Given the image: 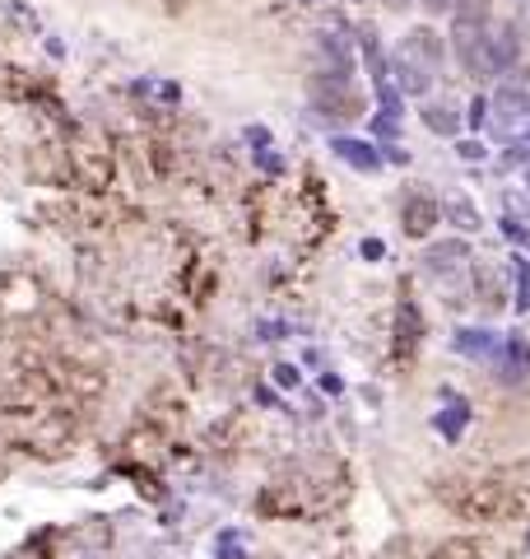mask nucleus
<instances>
[{"label": "nucleus", "instance_id": "9d476101", "mask_svg": "<svg viewBox=\"0 0 530 559\" xmlns=\"http://www.w3.org/2000/svg\"><path fill=\"white\" fill-rule=\"evenodd\" d=\"M419 5H429L433 14H447V10H451V0H419Z\"/></svg>", "mask_w": 530, "mask_h": 559}, {"label": "nucleus", "instance_id": "423d86ee", "mask_svg": "<svg viewBox=\"0 0 530 559\" xmlns=\"http://www.w3.org/2000/svg\"><path fill=\"white\" fill-rule=\"evenodd\" d=\"M456 349H461V355H474V359H498L503 341L489 336V331H456Z\"/></svg>", "mask_w": 530, "mask_h": 559}, {"label": "nucleus", "instance_id": "20e7f679", "mask_svg": "<svg viewBox=\"0 0 530 559\" xmlns=\"http://www.w3.org/2000/svg\"><path fill=\"white\" fill-rule=\"evenodd\" d=\"M330 150H335V159L349 164V168H359V173H377L382 168V154L368 145V140H349V135H335L330 140Z\"/></svg>", "mask_w": 530, "mask_h": 559}, {"label": "nucleus", "instance_id": "1a4fd4ad", "mask_svg": "<svg viewBox=\"0 0 530 559\" xmlns=\"http://www.w3.org/2000/svg\"><path fill=\"white\" fill-rule=\"evenodd\" d=\"M456 154H461V159H484V145H480V140H456Z\"/></svg>", "mask_w": 530, "mask_h": 559}, {"label": "nucleus", "instance_id": "6e6552de", "mask_svg": "<svg viewBox=\"0 0 530 559\" xmlns=\"http://www.w3.org/2000/svg\"><path fill=\"white\" fill-rule=\"evenodd\" d=\"M442 210H447V219H451V224H461L466 234L484 229V219H480V210H474V201H470V197H451V201L442 205Z\"/></svg>", "mask_w": 530, "mask_h": 559}, {"label": "nucleus", "instance_id": "9b49d317", "mask_svg": "<svg viewBox=\"0 0 530 559\" xmlns=\"http://www.w3.org/2000/svg\"><path fill=\"white\" fill-rule=\"evenodd\" d=\"M386 5H392V10H410V0H386Z\"/></svg>", "mask_w": 530, "mask_h": 559}, {"label": "nucleus", "instance_id": "f03ea898", "mask_svg": "<svg viewBox=\"0 0 530 559\" xmlns=\"http://www.w3.org/2000/svg\"><path fill=\"white\" fill-rule=\"evenodd\" d=\"M489 131H498L503 140H521L530 131V70L511 66L493 80L489 90Z\"/></svg>", "mask_w": 530, "mask_h": 559}, {"label": "nucleus", "instance_id": "f8f14e48", "mask_svg": "<svg viewBox=\"0 0 530 559\" xmlns=\"http://www.w3.org/2000/svg\"><path fill=\"white\" fill-rule=\"evenodd\" d=\"M526 555H530V536H526Z\"/></svg>", "mask_w": 530, "mask_h": 559}, {"label": "nucleus", "instance_id": "7ed1b4c3", "mask_svg": "<svg viewBox=\"0 0 530 559\" xmlns=\"http://www.w3.org/2000/svg\"><path fill=\"white\" fill-rule=\"evenodd\" d=\"M423 271H429L433 285L456 289V280H466V271H470V242L466 238L429 242V248H423Z\"/></svg>", "mask_w": 530, "mask_h": 559}, {"label": "nucleus", "instance_id": "0eeeda50", "mask_svg": "<svg viewBox=\"0 0 530 559\" xmlns=\"http://www.w3.org/2000/svg\"><path fill=\"white\" fill-rule=\"evenodd\" d=\"M423 121H429V131H437V135H456L461 112H456L451 103H423Z\"/></svg>", "mask_w": 530, "mask_h": 559}, {"label": "nucleus", "instance_id": "f257e3e1", "mask_svg": "<svg viewBox=\"0 0 530 559\" xmlns=\"http://www.w3.org/2000/svg\"><path fill=\"white\" fill-rule=\"evenodd\" d=\"M442 66H447V47L433 28H410L392 47V80L405 98H429L442 80Z\"/></svg>", "mask_w": 530, "mask_h": 559}, {"label": "nucleus", "instance_id": "39448f33", "mask_svg": "<svg viewBox=\"0 0 530 559\" xmlns=\"http://www.w3.org/2000/svg\"><path fill=\"white\" fill-rule=\"evenodd\" d=\"M437 215H442V205L433 197H405V234H410V238L429 234L437 224Z\"/></svg>", "mask_w": 530, "mask_h": 559}]
</instances>
